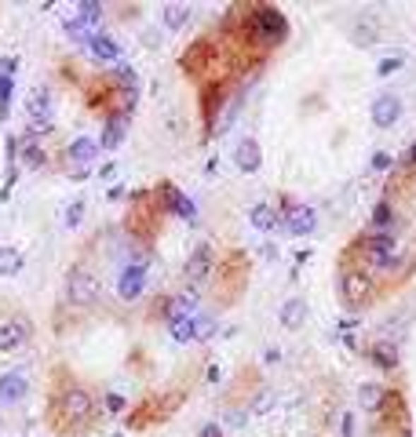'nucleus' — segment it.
I'll use <instances>...</instances> for the list:
<instances>
[{"label":"nucleus","mask_w":416,"mask_h":437,"mask_svg":"<svg viewBox=\"0 0 416 437\" xmlns=\"http://www.w3.org/2000/svg\"><path fill=\"white\" fill-rule=\"evenodd\" d=\"M252 37L263 44V48H274V44H281L289 37V18L271 4H259L252 11Z\"/></svg>","instance_id":"nucleus-1"},{"label":"nucleus","mask_w":416,"mask_h":437,"mask_svg":"<svg viewBox=\"0 0 416 437\" xmlns=\"http://www.w3.org/2000/svg\"><path fill=\"white\" fill-rule=\"evenodd\" d=\"M66 295H70L73 306H92L99 299V281L95 273H88V270H70V277H66Z\"/></svg>","instance_id":"nucleus-2"},{"label":"nucleus","mask_w":416,"mask_h":437,"mask_svg":"<svg viewBox=\"0 0 416 437\" xmlns=\"http://www.w3.org/2000/svg\"><path fill=\"white\" fill-rule=\"evenodd\" d=\"M59 408H62V415H66L70 423H84V419H92V393L81 390V386H73V390L62 393Z\"/></svg>","instance_id":"nucleus-3"},{"label":"nucleus","mask_w":416,"mask_h":437,"mask_svg":"<svg viewBox=\"0 0 416 437\" xmlns=\"http://www.w3.org/2000/svg\"><path fill=\"white\" fill-rule=\"evenodd\" d=\"M143 288H146V266H143V262H131V266H124L121 277H117V295H121L124 302H136V299L143 295Z\"/></svg>","instance_id":"nucleus-4"},{"label":"nucleus","mask_w":416,"mask_h":437,"mask_svg":"<svg viewBox=\"0 0 416 437\" xmlns=\"http://www.w3.org/2000/svg\"><path fill=\"white\" fill-rule=\"evenodd\" d=\"M365 255H369L372 266H391V262L398 259V245H394L391 233H372L365 240Z\"/></svg>","instance_id":"nucleus-5"},{"label":"nucleus","mask_w":416,"mask_h":437,"mask_svg":"<svg viewBox=\"0 0 416 437\" xmlns=\"http://www.w3.org/2000/svg\"><path fill=\"white\" fill-rule=\"evenodd\" d=\"M212 266H215V259H212V245H197L186 259V281L194 284H205L212 277Z\"/></svg>","instance_id":"nucleus-6"},{"label":"nucleus","mask_w":416,"mask_h":437,"mask_svg":"<svg viewBox=\"0 0 416 437\" xmlns=\"http://www.w3.org/2000/svg\"><path fill=\"white\" fill-rule=\"evenodd\" d=\"M30 393V379L22 371H4L0 376V405H22Z\"/></svg>","instance_id":"nucleus-7"},{"label":"nucleus","mask_w":416,"mask_h":437,"mask_svg":"<svg viewBox=\"0 0 416 437\" xmlns=\"http://www.w3.org/2000/svg\"><path fill=\"white\" fill-rule=\"evenodd\" d=\"M340 295H343V302H347V306L365 302V295H369V277H365V273H358V270H347V273L340 277Z\"/></svg>","instance_id":"nucleus-8"},{"label":"nucleus","mask_w":416,"mask_h":437,"mask_svg":"<svg viewBox=\"0 0 416 437\" xmlns=\"http://www.w3.org/2000/svg\"><path fill=\"white\" fill-rule=\"evenodd\" d=\"M402 117V99L398 95H380L372 102V124L376 128H394Z\"/></svg>","instance_id":"nucleus-9"},{"label":"nucleus","mask_w":416,"mask_h":437,"mask_svg":"<svg viewBox=\"0 0 416 437\" xmlns=\"http://www.w3.org/2000/svg\"><path fill=\"white\" fill-rule=\"evenodd\" d=\"M30 332H33L30 321H22V317L8 321L4 328H0V350H8V354H11V350H22L30 343Z\"/></svg>","instance_id":"nucleus-10"},{"label":"nucleus","mask_w":416,"mask_h":437,"mask_svg":"<svg viewBox=\"0 0 416 437\" xmlns=\"http://www.w3.org/2000/svg\"><path fill=\"white\" fill-rule=\"evenodd\" d=\"M314 226H318L314 208L296 204V208H289V215H285V230H289L292 237H307V233H314Z\"/></svg>","instance_id":"nucleus-11"},{"label":"nucleus","mask_w":416,"mask_h":437,"mask_svg":"<svg viewBox=\"0 0 416 437\" xmlns=\"http://www.w3.org/2000/svg\"><path fill=\"white\" fill-rule=\"evenodd\" d=\"M234 164L241 168V171H259V164H263V149H259V142L252 139V135H245L237 142V149H234Z\"/></svg>","instance_id":"nucleus-12"},{"label":"nucleus","mask_w":416,"mask_h":437,"mask_svg":"<svg viewBox=\"0 0 416 437\" xmlns=\"http://www.w3.org/2000/svg\"><path fill=\"white\" fill-rule=\"evenodd\" d=\"M88 51H92L99 62H117L121 51H124V44H117L114 37H106V33H95L92 40H88Z\"/></svg>","instance_id":"nucleus-13"},{"label":"nucleus","mask_w":416,"mask_h":437,"mask_svg":"<svg viewBox=\"0 0 416 437\" xmlns=\"http://www.w3.org/2000/svg\"><path fill=\"white\" fill-rule=\"evenodd\" d=\"M278 321H281V328H289V332H296V328L307 321V299H289V302H285L281 306V310H278Z\"/></svg>","instance_id":"nucleus-14"},{"label":"nucleus","mask_w":416,"mask_h":437,"mask_svg":"<svg viewBox=\"0 0 416 437\" xmlns=\"http://www.w3.org/2000/svg\"><path fill=\"white\" fill-rule=\"evenodd\" d=\"M161 190H165V197H168V208H172L175 215H179V218H186V223H194V218H197V208H194L190 197H186V193H179L172 183H165Z\"/></svg>","instance_id":"nucleus-15"},{"label":"nucleus","mask_w":416,"mask_h":437,"mask_svg":"<svg viewBox=\"0 0 416 437\" xmlns=\"http://www.w3.org/2000/svg\"><path fill=\"white\" fill-rule=\"evenodd\" d=\"M26 113H30L33 121L48 124V117H52V95H48V87H33L30 99H26Z\"/></svg>","instance_id":"nucleus-16"},{"label":"nucleus","mask_w":416,"mask_h":437,"mask_svg":"<svg viewBox=\"0 0 416 437\" xmlns=\"http://www.w3.org/2000/svg\"><path fill=\"white\" fill-rule=\"evenodd\" d=\"M99 157V142L95 139H88V135H77L73 142H70V161H77L81 168H88Z\"/></svg>","instance_id":"nucleus-17"},{"label":"nucleus","mask_w":416,"mask_h":437,"mask_svg":"<svg viewBox=\"0 0 416 437\" xmlns=\"http://www.w3.org/2000/svg\"><path fill=\"white\" fill-rule=\"evenodd\" d=\"M278 218H281V215H278L271 204H252V208H249V223H252L256 230H274Z\"/></svg>","instance_id":"nucleus-18"},{"label":"nucleus","mask_w":416,"mask_h":437,"mask_svg":"<svg viewBox=\"0 0 416 437\" xmlns=\"http://www.w3.org/2000/svg\"><path fill=\"white\" fill-rule=\"evenodd\" d=\"M22 270V252L15 245H0V277H18Z\"/></svg>","instance_id":"nucleus-19"},{"label":"nucleus","mask_w":416,"mask_h":437,"mask_svg":"<svg viewBox=\"0 0 416 437\" xmlns=\"http://www.w3.org/2000/svg\"><path fill=\"white\" fill-rule=\"evenodd\" d=\"M124 142V113H114L109 117V124H106V135H102V149H117Z\"/></svg>","instance_id":"nucleus-20"},{"label":"nucleus","mask_w":416,"mask_h":437,"mask_svg":"<svg viewBox=\"0 0 416 437\" xmlns=\"http://www.w3.org/2000/svg\"><path fill=\"white\" fill-rule=\"evenodd\" d=\"M161 22L168 30H183L186 22H190V8L186 4H165L161 8Z\"/></svg>","instance_id":"nucleus-21"},{"label":"nucleus","mask_w":416,"mask_h":437,"mask_svg":"<svg viewBox=\"0 0 416 437\" xmlns=\"http://www.w3.org/2000/svg\"><path fill=\"white\" fill-rule=\"evenodd\" d=\"M369 361L376 368H394L398 364V350H394L391 343H376V346H369Z\"/></svg>","instance_id":"nucleus-22"},{"label":"nucleus","mask_w":416,"mask_h":437,"mask_svg":"<svg viewBox=\"0 0 416 437\" xmlns=\"http://www.w3.org/2000/svg\"><path fill=\"white\" fill-rule=\"evenodd\" d=\"M384 386H376V383H362L358 386V405L365 408V412H372V408H380L384 405Z\"/></svg>","instance_id":"nucleus-23"},{"label":"nucleus","mask_w":416,"mask_h":437,"mask_svg":"<svg viewBox=\"0 0 416 437\" xmlns=\"http://www.w3.org/2000/svg\"><path fill=\"white\" fill-rule=\"evenodd\" d=\"M350 40H355L358 48H372V44H376V26H369V22H358V26L350 30Z\"/></svg>","instance_id":"nucleus-24"},{"label":"nucleus","mask_w":416,"mask_h":437,"mask_svg":"<svg viewBox=\"0 0 416 437\" xmlns=\"http://www.w3.org/2000/svg\"><path fill=\"white\" fill-rule=\"evenodd\" d=\"M77 18L84 22V26H95V22L102 18V4H95V0H81V4H77Z\"/></svg>","instance_id":"nucleus-25"},{"label":"nucleus","mask_w":416,"mask_h":437,"mask_svg":"<svg viewBox=\"0 0 416 437\" xmlns=\"http://www.w3.org/2000/svg\"><path fill=\"white\" fill-rule=\"evenodd\" d=\"M168 328H172V339H179V343L194 339V317H175L168 321Z\"/></svg>","instance_id":"nucleus-26"},{"label":"nucleus","mask_w":416,"mask_h":437,"mask_svg":"<svg viewBox=\"0 0 416 437\" xmlns=\"http://www.w3.org/2000/svg\"><path fill=\"white\" fill-rule=\"evenodd\" d=\"M394 223V211H391V204L387 201H380L376 208H372V226H376L380 233H387V226Z\"/></svg>","instance_id":"nucleus-27"},{"label":"nucleus","mask_w":416,"mask_h":437,"mask_svg":"<svg viewBox=\"0 0 416 437\" xmlns=\"http://www.w3.org/2000/svg\"><path fill=\"white\" fill-rule=\"evenodd\" d=\"M81 218H84V201H73V204H66V208H62V223L70 226V230L81 226Z\"/></svg>","instance_id":"nucleus-28"},{"label":"nucleus","mask_w":416,"mask_h":437,"mask_svg":"<svg viewBox=\"0 0 416 437\" xmlns=\"http://www.w3.org/2000/svg\"><path fill=\"white\" fill-rule=\"evenodd\" d=\"M22 161H26L30 168H40L48 157H44V149H40L37 142H26V146H22Z\"/></svg>","instance_id":"nucleus-29"},{"label":"nucleus","mask_w":416,"mask_h":437,"mask_svg":"<svg viewBox=\"0 0 416 437\" xmlns=\"http://www.w3.org/2000/svg\"><path fill=\"white\" fill-rule=\"evenodd\" d=\"M215 317H194V339H212Z\"/></svg>","instance_id":"nucleus-30"},{"label":"nucleus","mask_w":416,"mask_h":437,"mask_svg":"<svg viewBox=\"0 0 416 437\" xmlns=\"http://www.w3.org/2000/svg\"><path fill=\"white\" fill-rule=\"evenodd\" d=\"M402 66H405V59H402V55H387V59L376 66V73H380V77H391V73H398Z\"/></svg>","instance_id":"nucleus-31"},{"label":"nucleus","mask_w":416,"mask_h":437,"mask_svg":"<svg viewBox=\"0 0 416 437\" xmlns=\"http://www.w3.org/2000/svg\"><path fill=\"white\" fill-rule=\"evenodd\" d=\"M114 80L121 84V87H131L136 92V80H139V73L131 70V66H117V73H114Z\"/></svg>","instance_id":"nucleus-32"},{"label":"nucleus","mask_w":416,"mask_h":437,"mask_svg":"<svg viewBox=\"0 0 416 437\" xmlns=\"http://www.w3.org/2000/svg\"><path fill=\"white\" fill-rule=\"evenodd\" d=\"M66 33H70L73 40H92V37H88V26L81 18H66Z\"/></svg>","instance_id":"nucleus-33"},{"label":"nucleus","mask_w":416,"mask_h":437,"mask_svg":"<svg viewBox=\"0 0 416 437\" xmlns=\"http://www.w3.org/2000/svg\"><path fill=\"white\" fill-rule=\"evenodd\" d=\"M391 164H394V157H391V153H384V149L376 153V157H372V168H376V171H387Z\"/></svg>","instance_id":"nucleus-34"},{"label":"nucleus","mask_w":416,"mask_h":437,"mask_svg":"<svg viewBox=\"0 0 416 437\" xmlns=\"http://www.w3.org/2000/svg\"><path fill=\"white\" fill-rule=\"evenodd\" d=\"M267 408H271V390H259V398H256L252 412H267Z\"/></svg>","instance_id":"nucleus-35"},{"label":"nucleus","mask_w":416,"mask_h":437,"mask_svg":"<svg viewBox=\"0 0 416 437\" xmlns=\"http://www.w3.org/2000/svg\"><path fill=\"white\" fill-rule=\"evenodd\" d=\"M0 70H4V77H15V70H18V59H4V62H0Z\"/></svg>","instance_id":"nucleus-36"},{"label":"nucleus","mask_w":416,"mask_h":437,"mask_svg":"<svg viewBox=\"0 0 416 437\" xmlns=\"http://www.w3.org/2000/svg\"><path fill=\"white\" fill-rule=\"evenodd\" d=\"M197 437H223V430H219V423H208L201 433H197Z\"/></svg>","instance_id":"nucleus-37"},{"label":"nucleus","mask_w":416,"mask_h":437,"mask_svg":"<svg viewBox=\"0 0 416 437\" xmlns=\"http://www.w3.org/2000/svg\"><path fill=\"white\" fill-rule=\"evenodd\" d=\"M106 405H109V412H121V408H124V398H117V393H109V398H106Z\"/></svg>","instance_id":"nucleus-38"},{"label":"nucleus","mask_w":416,"mask_h":437,"mask_svg":"<svg viewBox=\"0 0 416 437\" xmlns=\"http://www.w3.org/2000/svg\"><path fill=\"white\" fill-rule=\"evenodd\" d=\"M405 164H409V168H416V142H412V146H409V153H405Z\"/></svg>","instance_id":"nucleus-39"},{"label":"nucleus","mask_w":416,"mask_h":437,"mask_svg":"<svg viewBox=\"0 0 416 437\" xmlns=\"http://www.w3.org/2000/svg\"><path fill=\"white\" fill-rule=\"evenodd\" d=\"M343 433H347V437L355 433V419H350V415H343Z\"/></svg>","instance_id":"nucleus-40"}]
</instances>
